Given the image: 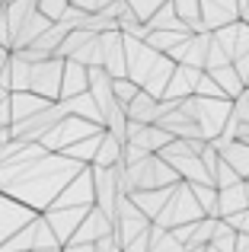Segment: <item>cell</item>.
Masks as SVG:
<instances>
[{"instance_id": "9", "label": "cell", "mask_w": 249, "mask_h": 252, "mask_svg": "<svg viewBox=\"0 0 249 252\" xmlns=\"http://www.w3.org/2000/svg\"><path fill=\"white\" fill-rule=\"evenodd\" d=\"M201 77V67H188V64H176L169 83L163 86L160 99H169V102H182L186 96H195V83Z\"/></svg>"}, {"instance_id": "18", "label": "cell", "mask_w": 249, "mask_h": 252, "mask_svg": "<svg viewBox=\"0 0 249 252\" xmlns=\"http://www.w3.org/2000/svg\"><path fill=\"white\" fill-rule=\"evenodd\" d=\"M220 157H224V160L240 172V179H249V144L246 141H240V137H237V141H230L224 150H220Z\"/></svg>"}, {"instance_id": "30", "label": "cell", "mask_w": 249, "mask_h": 252, "mask_svg": "<svg viewBox=\"0 0 249 252\" xmlns=\"http://www.w3.org/2000/svg\"><path fill=\"white\" fill-rule=\"evenodd\" d=\"M243 185H246V204H249V179H243Z\"/></svg>"}, {"instance_id": "31", "label": "cell", "mask_w": 249, "mask_h": 252, "mask_svg": "<svg viewBox=\"0 0 249 252\" xmlns=\"http://www.w3.org/2000/svg\"><path fill=\"white\" fill-rule=\"evenodd\" d=\"M205 252H218V249H214V246H205Z\"/></svg>"}, {"instance_id": "14", "label": "cell", "mask_w": 249, "mask_h": 252, "mask_svg": "<svg viewBox=\"0 0 249 252\" xmlns=\"http://www.w3.org/2000/svg\"><path fill=\"white\" fill-rule=\"evenodd\" d=\"M246 185L237 182L230 189H218V214L227 217V214H237V211H246Z\"/></svg>"}, {"instance_id": "24", "label": "cell", "mask_w": 249, "mask_h": 252, "mask_svg": "<svg viewBox=\"0 0 249 252\" xmlns=\"http://www.w3.org/2000/svg\"><path fill=\"white\" fill-rule=\"evenodd\" d=\"M237 182H243V179H240V172L233 169L224 157H220L218 169H214V185H218V189H230V185H237Z\"/></svg>"}, {"instance_id": "6", "label": "cell", "mask_w": 249, "mask_h": 252, "mask_svg": "<svg viewBox=\"0 0 249 252\" xmlns=\"http://www.w3.org/2000/svg\"><path fill=\"white\" fill-rule=\"evenodd\" d=\"M35 217H38V211L26 208L23 201H16V198H10L6 191H0V246H3L16 230H23L26 223H32Z\"/></svg>"}, {"instance_id": "12", "label": "cell", "mask_w": 249, "mask_h": 252, "mask_svg": "<svg viewBox=\"0 0 249 252\" xmlns=\"http://www.w3.org/2000/svg\"><path fill=\"white\" fill-rule=\"evenodd\" d=\"M48 102H51V99L38 96V93H32V90L10 93V115H13V122H23V118H29V115H35V112H42Z\"/></svg>"}, {"instance_id": "22", "label": "cell", "mask_w": 249, "mask_h": 252, "mask_svg": "<svg viewBox=\"0 0 249 252\" xmlns=\"http://www.w3.org/2000/svg\"><path fill=\"white\" fill-rule=\"evenodd\" d=\"M208 246H214L218 252H233V246H237V230H233L224 217H218V227H214L211 243H208Z\"/></svg>"}, {"instance_id": "29", "label": "cell", "mask_w": 249, "mask_h": 252, "mask_svg": "<svg viewBox=\"0 0 249 252\" xmlns=\"http://www.w3.org/2000/svg\"><path fill=\"white\" fill-rule=\"evenodd\" d=\"M233 252H249V233H237V246Z\"/></svg>"}, {"instance_id": "27", "label": "cell", "mask_w": 249, "mask_h": 252, "mask_svg": "<svg viewBox=\"0 0 249 252\" xmlns=\"http://www.w3.org/2000/svg\"><path fill=\"white\" fill-rule=\"evenodd\" d=\"M67 6H70V0H38V10H42L45 16L51 19V23H55V19L61 16V13L67 10Z\"/></svg>"}, {"instance_id": "32", "label": "cell", "mask_w": 249, "mask_h": 252, "mask_svg": "<svg viewBox=\"0 0 249 252\" xmlns=\"http://www.w3.org/2000/svg\"><path fill=\"white\" fill-rule=\"evenodd\" d=\"M3 3H6V0H0V10H3Z\"/></svg>"}, {"instance_id": "23", "label": "cell", "mask_w": 249, "mask_h": 252, "mask_svg": "<svg viewBox=\"0 0 249 252\" xmlns=\"http://www.w3.org/2000/svg\"><path fill=\"white\" fill-rule=\"evenodd\" d=\"M141 93V86H137L131 77H119V80H112V96H115V102L122 105V109H128L131 105V99Z\"/></svg>"}, {"instance_id": "33", "label": "cell", "mask_w": 249, "mask_h": 252, "mask_svg": "<svg viewBox=\"0 0 249 252\" xmlns=\"http://www.w3.org/2000/svg\"><path fill=\"white\" fill-rule=\"evenodd\" d=\"M122 252H124V249H122Z\"/></svg>"}, {"instance_id": "13", "label": "cell", "mask_w": 249, "mask_h": 252, "mask_svg": "<svg viewBox=\"0 0 249 252\" xmlns=\"http://www.w3.org/2000/svg\"><path fill=\"white\" fill-rule=\"evenodd\" d=\"M124 112H128V118H134V122L154 125L156 118H160V99H156V96H150L147 90H141L134 99H131V105H128Z\"/></svg>"}, {"instance_id": "5", "label": "cell", "mask_w": 249, "mask_h": 252, "mask_svg": "<svg viewBox=\"0 0 249 252\" xmlns=\"http://www.w3.org/2000/svg\"><path fill=\"white\" fill-rule=\"evenodd\" d=\"M96 204V189H93V169L83 166L61 189V195L51 201V208H93Z\"/></svg>"}, {"instance_id": "8", "label": "cell", "mask_w": 249, "mask_h": 252, "mask_svg": "<svg viewBox=\"0 0 249 252\" xmlns=\"http://www.w3.org/2000/svg\"><path fill=\"white\" fill-rule=\"evenodd\" d=\"M240 16H243L240 0H201V23L208 32L220 29L227 23H237Z\"/></svg>"}, {"instance_id": "28", "label": "cell", "mask_w": 249, "mask_h": 252, "mask_svg": "<svg viewBox=\"0 0 249 252\" xmlns=\"http://www.w3.org/2000/svg\"><path fill=\"white\" fill-rule=\"evenodd\" d=\"M224 220L230 223L237 233H249V208H246V211H237V214H227Z\"/></svg>"}, {"instance_id": "21", "label": "cell", "mask_w": 249, "mask_h": 252, "mask_svg": "<svg viewBox=\"0 0 249 252\" xmlns=\"http://www.w3.org/2000/svg\"><path fill=\"white\" fill-rule=\"evenodd\" d=\"M169 141H173V137H169L166 131L160 128V125H147V128H144V131H141L137 137H131V144H137V147H144L147 154H160V150L166 147Z\"/></svg>"}, {"instance_id": "26", "label": "cell", "mask_w": 249, "mask_h": 252, "mask_svg": "<svg viewBox=\"0 0 249 252\" xmlns=\"http://www.w3.org/2000/svg\"><path fill=\"white\" fill-rule=\"evenodd\" d=\"M163 3H166V0H128V6L137 13V19H144V23H147V19L154 16Z\"/></svg>"}, {"instance_id": "20", "label": "cell", "mask_w": 249, "mask_h": 252, "mask_svg": "<svg viewBox=\"0 0 249 252\" xmlns=\"http://www.w3.org/2000/svg\"><path fill=\"white\" fill-rule=\"evenodd\" d=\"M188 189H192L195 201L201 204V211H205V217H220L218 214V185L214 182H186Z\"/></svg>"}, {"instance_id": "19", "label": "cell", "mask_w": 249, "mask_h": 252, "mask_svg": "<svg viewBox=\"0 0 249 252\" xmlns=\"http://www.w3.org/2000/svg\"><path fill=\"white\" fill-rule=\"evenodd\" d=\"M176 10V16L188 26L192 32H208L205 23H201V0H169Z\"/></svg>"}, {"instance_id": "2", "label": "cell", "mask_w": 249, "mask_h": 252, "mask_svg": "<svg viewBox=\"0 0 249 252\" xmlns=\"http://www.w3.org/2000/svg\"><path fill=\"white\" fill-rule=\"evenodd\" d=\"M201 217H205V211L195 201L192 189H188L186 182H176L166 208L154 217V223H160L163 230H173V227H179V223H195V220H201Z\"/></svg>"}, {"instance_id": "11", "label": "cell", "mask_w": 249, "mask_h": 252, "mask_svg": "<svg viewBox=\"0 0 249 252\" xmlns=\"http://www.w3.org/2000/svg\"><path fill=\"white\" fill-rule=\"evenodd\" d=\"M169 195H173V189H137V191H131L128 198L134 201V208L141 211V214H147L150 220H154V217L166 208Z\"/></svg>"}, {"instance_id": "4", "label": "cell", "mask_w": 249, "mask_h": 252, "mask_svg": "<svg viewBox=\"0 0 249 252\" xmlns=\"http://www.w3.org/2000/svg\"><path fill=\"white\" fill-rule=\"evenodd\" d=\"M61 77H64V58L51 55V58H45V61L32 64V70H29V90L55 102V99L61 96Z\"/></svg>"}, {"instance_id": "16", "label": "cell", "mask_w": 249, "mask_h": 252, "mask_svg": "<svg viewBox=\"0 0 249 252\" xmlns=\"http://www.w3.org/2000/svg\"><path fill=\"white\" fill-rule=\"evenodd\" d=\"M122 147L124 144L119 141V137H112L109 131H102L99 147H96V157H93L90 166H115V163H122Z\"/></svg>"}, {"instance_id": "7", "label": "cell", "mask_w": 249, "mask_h": 252, "mask_svg": "<svg viewBox=\"0 0 249 252\" xmlns=\"http://www.w3.org/2000/svg\"><path fill=\"white\" fill-rule=\"evenodd\" d=\"M87 211L90 208H48V211H42V217L48 220L51 233L58 236V243H61V246H67V243L74 240L77 227L83 223Z\"/></svg>"}, {"instance_id": "1", "label": "cell", "mask_w": 249, "mask_h": 252, "mask_svg": "<svg viewBox=\"0 0 249 252\" xmlns=\"http://www.w3.org/2000/svg\"><path fill=\"white\" fill-rule=\"evenodd\" d=\"M80 169H83V163L70 160V157H64V154H51V150H48L45 157L26 163L23 172H19L3 191L10 198H16V201H23L26 208H32V211L42 214V211L51 208V201L61 195V189Z\"/></svg>"}, {"instance_id": "15", "label": "cell", "mask_w": 249, "mask_h": 252, "mask_svg": "<svg viewBox=\"0 0 249 252\" xmlns=\"http://www.w3.org/2000/svg\"><path fill=\"white\" fill-rule=\"evenodd\" d=\"M147 29L150 32H156V29H163V32H192L179 16H176V10H173V3H169V0L147 19Z\"/></svg>"}, {"instance_id": "25", "label": "cell", "mask_w": 249, "mask_h": 252, "mask_svg": "<svg viewBox=\"0 0 249 252\" xmlns=\"http://www.w3.org/2000/svg\"><path fill=\"white\" fill-rule=\"evenodd\" d=\"M195 96H211V99H227L224 90H220L218 83H214V77L208 74V70H201L198 83H195Z\"/></svg>"}, {"instance_id": "10", "label": "cell", "mask_w": 249, "mask_h": 252, "mask_svg": "<svg viewBox=\"0 0 249 252\" xmlns=\"http://www.w3.org/2000/svg\"><path fill=\"white\" fill-rule=\"evenodd\" d=\"M90 90V67L74 58H64V77H61V96L58 99H74Z\"/></svg>"}, {"instance_id": "3", "label": "cell", "mask_w": 249, "mask_h": 252, "mask_svg": "<svg viewBox=\"0 0 249 252\" xmlns=\"http://www.w3.org/2000/svg\"><path fill=\"white\" fill-rule=\"evenodd\" d=\"M99 131H106V128H102V125H96V122H90V118L67 115V118H61V122H58L55 128H51V131H48V134H45L38 144H42L45 150H51V154H58V150L70 147V144L83 141V137L99 134Z\"/></svg>"}, {"instance_id": "17", "label": "cell", "mask_w": 249, "mask_h": 252, "mask_svg": "<svg viewBox=\"0 0 249 252\" xmlns=\"http://www.w3.org/2000/svg\"><path fill=\"white\" fill-rule=\"evenodd\" d=\"M208 74H211V77H214V83H218L220 90H224V96H227V99H233V96H237V93L246 86V83H243V77H240V70L233 67V64L214 67V70H208Z\"/></svg>"}]
</instances>
